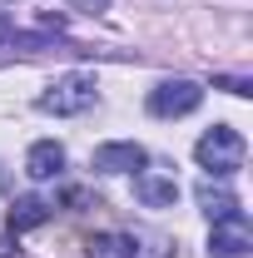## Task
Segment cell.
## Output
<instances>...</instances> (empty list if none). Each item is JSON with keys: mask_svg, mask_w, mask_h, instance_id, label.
Returning a JSON list of instances; mask_svg holds the SVG:
<instances>
[{"mask_svg": "<svg viewBox=\"0 0 253 258\" xmlns=\"http://www.w3.org/2000/svg\"><path fill=\"white\" fill-rule=\"evenodd\" d=\"M248 248H253V224H248L243 209L214 219V228H209V253L214 258H243Z\"/></svg>", "mask_w": 253, "mask_h": 258, "instance_id": "cell-3", "label": "cell"}, {"mask_svg": "<svg viewBox=\"0 0 253 258\" xmlns=\"http://www.w3.org/2000/svg\"><path fill=\"white\" fill-rule=\"evenodd\" d=\"M214 85H219V90H228V95H243V99L253 95V90H248V80H228V75H223V80H214Z\"/></svg>", "mask_w": 253, "mask_h": 258, "instance_id": "cell-11", "label": "cell"}, {"mask_svg": "<svg viewBox=\"0 0 253 258\" xmlns=\"http://www.w3.org/2000/svg\"><path fill=\"white\" fill-rule=\"evenodd\" d=\"M65 169V149L55 144V139H40V144H30V154H25V174H30L35 184H45V179H60Z\"/></svg>", "mask_w": 253, "mask_h": 258, "instance_id": "cell-7", "label": "cell"}, {"mask_svg": "<svg viewBox=\"0 0 253 258\" xmlns=\"http://www.w3.org/2000/svg\"><path fill=\"white\" fill-rule=\"evenodd\" d=\"M134 199H139L144 209H169V204L179 199V184H174V174L139 169V174H134Z\"/></svg>", "mask_w": 253, "mask_h": 258, "instance_id": "cell-5", "label": "cell"}, {"mask_svg": "<svg viewBox=\"0 0 253 258\" xmlns=\"http://www.w3.org/2000/svg\"><path fill=\"white\" fill-rule=\"evenodd\" d=\"M90 258H149L139 233H95L90 238Z\"/></svg>", "mask_w": 253, "mask_h": 258, "instance_id": "cell-8", "label": "cell"}, {"mask_svg": "<svg viewBox=\"0 0 253 258\" xmlns=\"http://www.w3.org/2000/svg\"><path fill=\"white\" fill-rule=\"evenodd\" d=\"M0 5H15V0H0Z\"/></svg>", "mask_w": 253, "mask_h": 258, "instance_id": "cell-14", "label": "cell"}, {"mask_svg": "<svg viewBox=\"0 0 253 258\" xmlns=\"http://www.w3.org/2000/svg\"><path fill=\"white\" fill-rule=\"evenodd\" d=\"M199 104H204V85H194V80H164L159 90H149V114H159V119L194 114Z\"/></svg>", "mask_w": 253, "mask_h": 258, "instance_id": "cell-4", "label": "cell"}, {"mask_svg": "<svg viewBox=\"0 0 253 258\" xmlns=\"http://www.w3.org/2000/svg\"><path fill=\"white\" fill-rule=\"evenodd\" d=\"M243 154H248V144H243V134H238L233 124H214L199 144H194V159L204 164L209 174H219V179L233 174V169L243 164Z\"/></svg>", "mask_w": 253, "mask_h": 258, "instance_id": "cell-2", "label": "cell"}, {"mask_svg": "<svg viewBox=\"0 0 253 258\" xmlns=\"http://www.w3.org/2000/svg\"><path fill=\"white\" fill-rule=\"evenodd\" d=\"M0 258H20V248H10V238H0Z\"/></svg>", "mask_w": 253, "mask_h": 258, "instance_id": "cell-13", "label": "cell"}, {"mask_svg": "<svg viewBox=\"0 0 253 258\" xmlns=\"http://www.w3.org/2000/svg\"><path fill=\"white\" fill-rule=\"evenodd\" d=\"M90 164H95L99 174H139V169L149 164V154H144L139 144H99Z\"/></svg>", "mask_w": 253, "mask_h": 258, "instance_id": "cell-6", "label": "cell"}, {"mask_svg": "<svg viewBox=\"0 0 253 258\" xmlns=\"http://www.w3.org/2000/svg\"><path fill=\"white\" fill-rule=\"evenodd\" d=\"M199 209H204L209 219H223V214H233V209H238V199H233L228 189H219L214 179H204V184H199Z\"/></svg>", "mask_w": 253, "mask_h": 258, "instance_id": "cell-10", "label": "cell"}, {"mask_svg": "<svg viewBox=\"0 0 253 258\" xmlns=\"http://www.w3.org/2000/svg\"><path fill=\"white\" fill-rule=\"evenodd\" d=\"M99 99V85L95 75H85V70H70V75H60L45 95L35 99L40 104V114H55V119H70V114H85L90 104Z\"/></svg>", "mask_w": 253, "mask_h": 258, "instance_id": "cell-1", "label": "cell"}, {"mask_svg": "<svg viewBox=\"0 0 253 258\" xmlns=\"http://www.w3.org/2000/svg\"><path fill=\"white\" fill-rule=\"evenodd\" d=\"M50 214H55L50 199H35V194H30V199H15V204H10V233H25V228L45 224Z\"/></svg>", "mask_w": 253, "mask_h": 258, "instance_id": "cell-9", "label": "cell"}, {"mask_svg": "<svg viewBox=\"0 0 253 258\" xmlns=\"http://www.w3.org/2000/svg\"><path fill=\"white\" fill-rule=\"evenodd\" d=\"M75 5H80V10H104L109 0H75Z\"/></svg>", "mask_w": 253, "mask_h": 258, "instance_id": "cell-12", "label": "cell"}]
</instances>
